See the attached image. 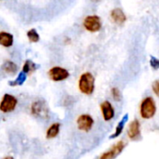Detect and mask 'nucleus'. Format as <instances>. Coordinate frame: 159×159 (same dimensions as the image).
<instances>
[{
  "instance_id": "nucleus-17",
  "label": "nucleus",
  "mask_w": 159,
  "mask_h": 159,
  "mask_svg": "<svg viewBox=\"0 0 159 159\" xmlns=\"http://www.w3.org/2000/svg\"><path fill=\"white\" fill-rule=\"evenodd\" d=\"M26 78H27V75L23 72H20L19 75H18V77L13 80V81H10L9 82V85L11 87H16V86H21L25 81H26Z\"/></svg>"
},
{
  "instance_id": "nucleus-1",
  "label": "nucleus",
  "mask_w": 159,
  "mask_h": 159,
  "mask_svg": "<svg viewBox=\"0 0 159 159\" xmlns=\"http://www.w3.org/2000/svg\"><path fill=\"white\" fill-rule=\"evenodd\" d=\"M31 114L34 117L41 119V120H47L49 118V109L45 100L38 99L35 100L31 104Z\"/></svg>"
},
{
  "instance_id": "nucleus-7",
  "label": "nucleus",
  "mask_w": 159,
  "mask_h": 159,
  "mask_svg": "<svg viewBox=\"0 0 159 159\" xmlns=\"http://www.w3.org/2000/svg\"><path fill=\"white\" fill-rule=\"evenodd\" d=\"M125 147H126V143L124 141H119L112 148L104 152L100 157V159H115L124 151Z\"/></svg>"
},
{
  "instance_id": "nucleus-11",
  "label": "nucleus",
  "mask_w": 159,
  "mask_h": 159,
  "mask_svg": "<svg viewBox=\"0 0 159 159\" xmlns=\"http://www.w3.org/2000/svg\"><path fill=\"white\" fill-rule=\"evenodd\" d=\"M110 16H111L112 20L116 24H117V25H123L126 22V20H127V16H126L125 12L121 8H119V7L114 8L111 11Z\"/></svg>"
},
{
  "instance_id": "nucleus-14",
  "label": "nucleus",
  "mask_w": 159,
  "mask_h": 159,
  "mask_svg": "<svg viewBox=\"0 0 159 159\" xmlns=\"http://www.w3.org/2000/svg\"><path fill=\"white\" fill-rule=\"evenodd\" d=\"M127 121H128V115H125L124 117H123V118L120 120V122L117 124V126H116V129H115V132L110 136V139L117 138V137H119V136L122 134L123 129H124V127H125Z\"/></svg>"
},
{
  "instance_id": "nucleus-4",
  "label": "nucleus",
  "mask_w": 159,
  "mask_h": 159,
  "mask_svg": "<svg viewBox=\"0 0 159 159\" xmlns=\"http://www.w3.org/2000/svg\"><path fill=\"white\" fill-rule=\"evenodd\" d=\"M18 104V100L15 96L6 93L0 102V111L4 114L13 112Z\"/></svg>"
},
{
  "instance_id": "nucleus-19",
  "label": "nucleus",
  "mask_w": 159,
  "mask_h": 159,
  "mask_svg": "<svg viewBox=\"0 0 159 159\" xmlns=\"http://www.w3.org/2000/svg\"><path fill=\"white\" fill-rule=\"evenodd\" d=\"M111 94H112L113 99L116 102H121V100H122V94H121V91H120V89L118 88H113L111 89Z\"/></svg>"
},
{
  "instance_id": "nucleus-2",
  "label": "nucleus",
  "mask_w": 159,
  "mask_h": 159,
  "mask_svg": "<svg viewBox=\"0 0 159 159\" xmlns=\"http://www.w3.org/2000/svg\"><path fill=\"white\" fill-rule=\"evenodd\" d=\"M78 88L81 93L85 95H91L95 89V78L93 75L89 72L82 74L78 81Z\"/></svg>"
},
{
  "instance_id": "nucleus-9",
  "label": "nucleus",
  "mask_w": 159,
  "mask_h": 159,
  "mask_svg": "<svg viewBox=\"0 0 159 159\" xmlns=\"http://www.w3.org/2000/svg\"><path fill=\"white\" fill-rule=\"evenodd\" d=\"M101 111L104 121H111L115 116V108L108 101H104L101 104Z\"/></svg>"
},
{
  "instance_id": "nucleus-3",
  "label": "nucleus",
  "mask_w": 159,
  "mask_h": 159,
  "mask_svg": "<svg viewBox=\"0 0 159 159\" xmlns=\"http://www.w3.org/2000/svg\"><path fill=\"white\" fill-rule=\"evenodd\" d=\"M157 113V104L152 97L144 98L140 105V114L143 119H151Z\"/></svg>"
},
{
  "instance_id": "nucleus-22",
  "label": "nucleus",
  "mask_w": 159,
  "mask_h": 159,
  "mask_svg": "<svg viewBox=\"0 0 159 159\" xmlns=\"http://www.w3.org/2000/svg\"><path fill=\"white\" fill-rule=\"evenodd\" d=\"M3 159H14L12 157H10V156H8V157H4Z\"/></svg>"
},
{
  "instance_id": "nucleus-12",
  "label": "nucleus",
  "mask_w": 159,
  "mask_h": 159,
  "mask_svg": "<svg viewBox=\"0 0 159 159\" xmlns=\"http://www.w3.org/2000/svg\"><path fill=\"white\" fill-rule=\"evenodd\" d=\"M60 129H61V124L59 122H55V123L51 124L49 126V128L47 129L46 138L48 139V140L56 138L60 133Z\"/></svg>"
},
{
  "instance_id": "nucleus-13",
  "label": "nucleus",
  "mask_w": 159,
  "mask_h": 159,
  "mask_svg": "<svg viewBox=\"0 0 159 159\" xmlns=\"http://www.w3.org/2000/svg\"><path fill=\"white\" fill-rule=\"evenodd\" d=\"M13 35L7 32H0V45L5 48H9L13 45Z\"/></svg>"
},
{
  "instance_id": "nucleus-15",
  "label": "nucleus",
  "mask_w": 159,
  "mask_h": 159,
  "mask_svg": "<svg viewBox=\"0 0 159 159\" xmlns=\"http://www.w3.org/2000/svg\"><path fill=\"white\" fill-rule=\"evenodd\" d=\"M2 69L5 73L8 74V75H15L18 72V66L15 62L11 61H7L3 65H2Z\"/></svg>"
},
{
  "instance_id": "nucleus-16",
  "label": "nucleus",
  "mask_w": 159,
  "mask_h": 159,
  "mask_svg": "<svg viewBox=\"0 0 159 159\" xmlns=\"http://www.w3.org/2000/svg\"><path fill=\"white\" fill-rule=\"evenodd\" d=\"M36 69H37V65L30 60H27L22 66V72L25 73L26 75L33 74Z\"/></svg>"
},
{
  "instance_id": "nucleus-21",
  "label": "nucleus",
  "mask_w": 159,
  "mask_h": 159,
  "mask_svg": "<svg viewBox=\"0 0 159 159\" xmlns=\"http://www.w3.org/2000/svg\"><path fill=\"white\" fill-rule=\"evenodd\" d=\"M152 89H153V91H154V93H155L157 96H158L159 95V81L158 80H156V81L153 83V85H152Z\"/></svg>"
},
{
  "instance_id": "nucleus-10",
  "label": "nucleus",
  "mask_w": 159,
  "mask_h": 159,
  "mask_svg": "<svg viewBox=\"0 0 159 159\" xmlns=\"http://www.w3.org/2000/svg\"><path fill=\"white\" fill-rule=\"evenodd\" d=\"M128 136L130 140L135 141L140 138L141 136V124L138 119H134L129 127L128 129Z\"/></svg>"
},
{
  "instance_id": "nucleus-20",
  "label": "nucleus",
  "mask_w": 159,
  "mask_h": 159,
  "mask_svg": "<svg viewBox=\"0 0 159 159\" xmlns=\"http://www.w3.org/2000/svg\"><path fill=\"white\" fill-rule=\"evenodd\" d=\"M150 64H151V67L155 70H157L159 67V61L157 58L152 56L151 59H150Z\"/></svg>"
},
{
  "instance_id": "nucleus-6",
  "label": "nucleus",
  "mask_w": 159,
  "mask_h": 159,
  "mask_svg": "<svg viewBox=\"0 0 159 159\" xmlns=\"http://www.w3.org/2000/svg\"><path fill=\"white\" fill-rule=\"evenodd\" d=\"M76 125L79 130L84 132H89L94 125V119L90 115L82 114L76 119Z\"/></svg>"
},
{
  "instance_id": "nucleus-18",
  "label": "nucleus",
  "mask_w": 159,
  "mask_h": 159,
  "mask_svg": "<svg viewBox=\"0 0 159 159\" xmlns=\"http://www.w3.org/2000/svg\"><path fill=\"white\" fill-rule=\"evenodd\" d=\"M27 37L31 43H37L40 40V36L35 29H31L27 32Z\"/></svg>"
},
{
  "instance_id": "nucleus-8",
  "label": "nucleus",
  "mask_w": 159,
  "mask_h": 159,
  "mask_svg": "<svg viewBox=\"0 0 159 159\" xmlns=\"http://www.w3.org/2000/svg\"><path fill=\"white\" fill-rule=\"evenodd\" d=\"M70 74L69 72L60 66H54L48 71V76L49 78L54 82H60L67 79L69 77Z\"/></svg>"
},
{
  "instance_id": "nucleus-23",
  "label": "nucleus",
  "mask_w": 159,
  "mask_h": 159,
  "mask_svg": "<svg viewBox=\"0 0 159 159\" xmlns=\"http://www.w3.org/2000/svg\"><path fill=\"white\" fill-rule=\"evenodd\" d=\"M92 2H94V3H97V2H100L101 0H91Z\"/></svg>"
},
{
  "instance_id": "nucleus-5",
  "label": "nucleus",
  "mask_w": 159,
  "mask_h": 159,
  "mask_svg": "<svg viewBox=\"0 0 159 159\" xmlns=\"http://www.w3.org/2000/svg\"><path fill=\"white\" fill-rule=\"evenodd\" d=\"M83 24L87 31L96 33L99 32L102 28V20L97 15H89L85 18Z\"/></svg>"
}]
</instances>
